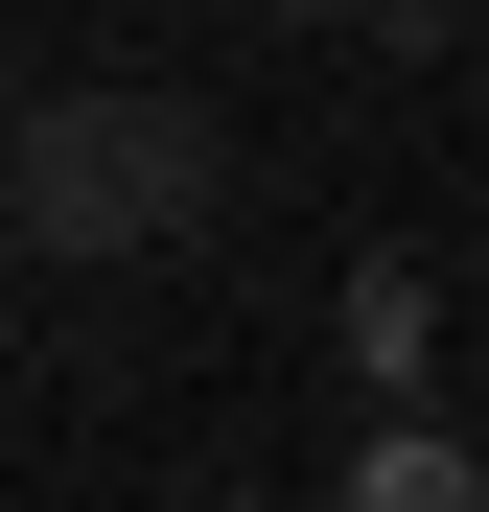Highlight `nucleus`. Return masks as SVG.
I'll use <instances>...</instances> for the list:
<instances>
[{
  "mask_svg": "<svg viewBox=\"0 0 489 512\" xmlns=\"http://www.w3.org/2000/svg\"><path fill=\"white\" fill-rule=\"evenodd\" d=\"M466 24H489V0H466Z\"/></svg>",
  "mask_w": 489,
  "mask_h": 512,
  "instance_id": "obj_4",
  "label": "nucleus"
},
{
  "mask_svg": "<svg viewBox=\"0 0 489 512\" xmlns=\"http://www.w3.org/2000/svg\"><path fill=\"white\" fill-rule=\"evenodd\" d=\"M233 210V140L187 94H24L0 117V256H47V280H117V256H187Z\"/></svg>",
  "mask_w": 489,
  "mask_h": 512,
  "instance_id": "obj_1",
  "label": "nucleus"
},
{
  "mask_svg": "<svg viewBox=\"0 0 489 512\" xmlns=\"http://www.w3.org/2000/svg\"><path fill=\"white\" fill-rule=\"evenodd\" d=\"M233 24H326V0H233Z\"/></svg>",
  "mask_w": 489,
  "mask_h": 512,
  "instance_id": "obj_3",
  "label": "nucleus"
},
{
  "mask_svg": "<svg viewBox=\"0 0 489 512\" xmlns=\"http://www.w3.org/2000/svg\"><path fill=\"white\" fill-rule=\"evenodd\" d=\"M326 24H350V47H443L466 0H326Z\"/></svg>",
  "mask_w": 489,
  "mask_h": 512,
  "instance_id": "obj_2",
  "label": "nucleus"
}]
</instances>
